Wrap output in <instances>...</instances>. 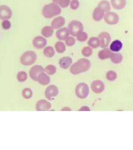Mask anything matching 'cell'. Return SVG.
Masks as SVG:
<instances>
[{"label": "cell", "mask_w": 133, "mask_h": 150, "mask_svg": "<svg viewBox=\"0 0 133 150\" xmlns=\"http://www.w3.org/2000/svg\"><path fill=\"white\" fill-rule=\"evenodd\" d=\"M91 67V62L86 57L78 59L76 62L72 63L69 67V71L72 75H78L83 73L87 72Z\"/></svg>", "instance_id": "6da1fadb"}, {"label": "cell", "mask_w": 133, "mask_h": 150, "mask_svg": "<svg viewBox=\"0 0 133 150\" xmlns=\"http://www.w3.org/2000/svg\"><path fill=\"white\" fill-rule=\"evenodd\" d=\"M62 13V8L55 2H51L44 5L41 9L42 16L45 19H52L59 16Z\"/></svg>", "instance_id": "7a4b0ae2"}, {"label": "cell", "mask_w": 133, "mask_h": 150, "mask_svg": "<svg viewBox=\"0 0 133 150\" xmlns=\"http://www.w3.org/2000/svg\"><path fill=\"white\" fill-rule=\"evenodd\" d=\"M37 53L34 51L27 50L21 55L20 58V62L23 66L29 67V66H32L34 64L37 60Z\"/></svg>", "instance_id": "3957f363"}, {"label": "cell", "mask_w": 133, "mask_h": 150, "mask_svg": "<svg viewBox=\"0 0 133 150\" xmlns=\"http://www.w3.org/2000/svg\"><path fill=\"white\" fill-rule=\"evenodd\" d=\"M75 94L79 99H85L90 94V87L85 82H80L76 86Z\"/></svg>", "instance_id": "277c9868"}, {"label": "cell", "mask_w": 133, "mask_h": 150, "mask_svg": "<svg viewBox=\"0 0 133 150\" xmlns=\"http://www.w3.org/2000/svg\"><path fill=\"white\" fill-rule=\"evenodd\" d=\"M67 28L70 35H72L73 37H76L78 33L82 31V30H84V27L83 23L81 21H76V20L70 21L69 24H68Z\"/></svg>", "instance_id": "5b68a950"}, {"label": "cell", "mask_w": 133, "mask_h": 150, "mask_svg": "<svg viewBox=\"0 0 133 150\" xmlns=\"http://www.w3.org/2000/svg\"><path fill=\"white\" fill-rule=\"evenodd\" d=\"M104 21L108 25H116L120 21L119 15L115 12L109 11L105 13Z\"/></svg>", "instance_id": "8992f818"}, {"label": "cell", "mask_w": 133, "mask_h": 150, "mask_svg": "<svg viewBox=\"0 0 133 150\" xmlns=\"http://www.w3.org/2000/svg\"><path fill=\"white\" fill-rule=\"evenodd\" d=\"M58 93H59L58 88L55 84H50V85L48 84L45 89V91H44L45 98L49 101L53 100L54 98L58 96Z\"/></svg>", "instance_id": "52a82bcc"}, {"label": "cell", "mask_w": 133, "mask_h": 150, "mask_svg": "<svg viewBox=\"0 0 133 150\" xmlns=\"http://www.w3.org/2000/svg\"><path fill=\"white\" fill-rule=\"evenodd\" d=\"M97 37L100 41V47L101 49L108 47L111 42V36L107 31H103L100 33Z\"/></svg>", "instance_id": "ba28073f"}, {"label": "cell", "mask_w": 133, "mask_h": 150, "mask_svg": "<svg viewBox=\"0 0 133 150\" xmlns=\"http://www.w3.org/2000/svg\"><path fill=\"white\" fill-rule=\"evenodd\" d=\"M91 91L95 94H100L105 90V84L101 80H94L90 84Z\"/></svg>", "instance_id": "9c48e42d"}, {"label": "cell", "mask_w": 133, "mask_h": 150, "mask_svg": "<svg viewBox=\"0 0 133 150\" xmlns=\"http://www.w3.org/2000/svg\"><path fill=\"white\" fill-rule=\"evenodd\" d=\"M44 68L41 65H34L29 70L28 75L29 77L34 81H37V77L39 76L41 73L44 72Z\"/></svg>", "instance_id": "30bf717a"}, {"label": "cell", "mask_w": 133, "mask_h": 150, "mask_svg": "<svg viewBox=\"0 0 133 150\" xmlns=\"http://www.w3.org/2000/svg\"><path fill=\"white\" fill-rule=\"evenodd\" d=\"M51 103L48 99H40L35 104V110L37 111H48L51 110Z\"/></svg>", "instance_id": "8fae6325"}, {"label": "cell", "mask_w": 133, "mask_h": 150, "mask_svg": "<svg viewBox=\"0 0 133 150\" xmlns=\"http://www.w3.org/2000/svg\"><path fill=\"white\" fill-rule=\"evenodd\" d=\"M13 16V10L6 5L0 6V20H9Z\"/></svg>", "instance_id": "7c38bea8"}, {"label": "cell", "mask_w": 133, "mask_h": 150, "mask_svg": "<svg viewBox=\"0 0 133 150\" xmlns=\"http://www.w3.org/2000/svg\"><path fill=\"white\" fill-rule=\"evenodd\" d=\"M33 46L36 49H43L45 46H47L48 41L47 38H44L42 35L36 36L32 41Z\"/></svg>", "instance_id": "4fadbf2b"}, {"label": "cell", "mask_w": 133, "mask_h": 150, "mask_svg": "<svg viewBox=\"0 0 133 150\" xmlns=\"http://www.w3.org/2000/svg\"><path fill=\"white\" fill-rule=\"evenodd\" d=\"M105 12L100 7H99L97 6V7L94 8V9L93 10V13H92V18L94 21L96 22H100L102 20H104V17Z\"/></svg>", "instance_id": "5bb4252c"}, {"label": "cell", "mask_w": 133, "mask_h": 150, "mask_svg": "<svg viewBox=\"0 0 133 150\" xmlns=\"http://www.w3.org/2000/svg\"><path fill=\"white\" fill-rule=\"evenodd\" d=\"M65 23V19L62 16H57L52 20L51 23V26L54 30H57L59 28L64 27Z\"/></svg>", "instance_id": "9a60e30c"}, {"label": "cell", "mask_w": 133, "mask_h": 150, "mask_svg": "<svg viewBox=\"0 0 133 150\" xmlns=\"http://www.w3.org/2000/svg\"><path fill=\"white\" fill-rule=\"evenodd\" d=\"M69 35L70 34L69 32V30H68V28H65V27H62V28H59V29H57V30H56L55 32L56 38H57L59 41H63V42H64Z\"/></svg>", "instance_id": "2e32d148"}, {"label": "cell", "mask_w": 133, "mask_h": 150, "mask_svg": "<svg viewBox=\"0 0 133 150\" xmlns=\"http://www.w3.org/2000/svg\"><path fill=\"white\" fill-rule=\"evenodd\" d=\"M73 63L72 59L69 56H63L58 60V64L60 66V67L63 70H67L69 69L71 65Z\"/></svg>", "instance_id": "e0dca14e"}, {"label": "cell", "mask_w": 133, "mask_h": 150, "mask_svg": "<svg viewBox=\"0 0 133 150\" xmlns=\"http://www.w3.org/2000/svg\"><path fill=\"white\" fill-rule=\"evenodd\" d=\"M37 82L38 84H40L41 85H43V86H46V85H48L51 82V77L48 74L44 72L41 73L39 74V76L37 77Z\"/></svg>", "instance_id": "ac0fdd59"}, {"label": "cell", "mask_w": 133, "mask_h": 150, "mask_svg": "<svg viewBox=\"0 0 133 150\" xmlns=\"http://www.w3.org/2000/svg\"><path fill=\"white\" fill-rule=\"evenodd\" d=\"M112 53H113V52L108 47H107V48H104L98 52L97 56L100 60H106V59H110Z\"/></svg>", "instance_id": "d6986e66"}, {"label": "cell", "mask_w": 133, "mask_h": 150, "mask_svg": "<svg viewBox=\"0 0 133 150\" xmlns=\"http://www.w3.org/2000/svg\"><path fill=\"white\" fill-rule=\"evenodd\" d=\"M110 2L112 8L116 10L123 9L127 5V0H111Z\"/></svg>", "instance_id": "ffe728a7"}, {"label": "cell", "mask_w": 133, "mask_h": 150, "mask_svg": "<svg viewBox=\"0 0 133 150\" xmlns=\"http://www.w3.org/2000/svg\"><path fill=\"white\" fill-rule=\"evenodd\" d=\"M123 48V43L121 41L118 39H115L111 42L109 45V49L111 50L113 52H118Z\"/></svg>", "instance_id": "44dd1931"}, {"label": "cell", "mask_w": 133, "mask_h": 150, "mask_svg": "<svg viewBox=\"0 0 133 150\" xmlns=\"http://www.w3.org/2000/svg\"><path fill=\"white\" fill-rule=\"evenodd\" d=\"M41 34L45 38H51L54 35V29L51 25L44 26L42 28L41 30Z\"/></svg>", "instance_id": "7402d4cb"}, {"label": "cell", "mask_w": 133, "mask_h": 150, "mask_svg": "<svg viewBox=\"0 0 133 150\" xmlns=\"http://www.w3.org/2000/svg\"><path fill=\"white\" fill-rule=\"evenodd\" d=\"M54 48H55L56 52L58 54L64 53L66 50V45H65V42L63 41H59V40L55 42Z\"/></svg>", "instance_id": "603a6c76"}, {"label": "cell", "mask_w": 133, "mask_h": 150, "mask_svg": "<svg viewBox=\"0 0 133 150\" xmlns=\"http://www.w3.org/2000/svg\"><path fill=\"white\" fill-rule=\"evenodd\" d=\"M87 45L93 49L99 48L100 47V41H99L98 37L93 36V37L89 38L88 40H87Z\"/></svg>", "instance_id": "cb8c5ba5"}, {"label": "cell", "mask_w": 133, "mask_h": 150, "mask_svg": "<svg viewBox=\"0 0 133 150\" xmlns=\"http://www.w3.org/2000/svg\"><path fill=\"white\" fill-rule=\"evenodd\" d=\"M43 50V55L47 58H52L55 55V48L52 46H45Z\"/></svg>", "instance_id": "d4e9b609"}, {"label": "cell", "mask_w": 133, "mask_h": 150, "mask_svg": "<svg viewBox=\"0 0 133 150\" xmlns=\"http://www.w3.org/2000/svg\"><path fill=\"white\" fill-rule=\"evenodd\" d=\"M110 60L114 64H119L123 60V56L119 52H113L111 54V58H110Z\"/></svg>", "instance_id": "484cf974"}, {"label": "cell", "mask_w": 133, "mask_h": 150, "mask_svg": "<svg viewBox=\"0 0 133 150\" xmlns=\"http://www.w3.org/2000/svg\"><path fill=\"white\" fill-rule=\"evenodd\" d=\"M97 6L99 7H100L105 13L111 11V9L112 8L111 5V2H110L109 1H107V0H101V1L99 2Z\"/></svg>", "instance_id": "4316f807"}, {"label": "cell", "mask_w": 133, "mask_h": 150, "mask_svg": "<svg viewBox=\"0 0 133 150\" xmlns=\"http://www.w3.org/2000/svg\"><path fill=\"white\" fill-rule=\"evenodd\" d=\"M21 94H22V97L24 99H26V100L30 99L33 97V95H34L33 90L31 88H23L22 90Z\"/></svg>", "instance_id": "83f0119b"}, {"label": "cell", "mask_w": 133, "mask_h": 150, "mask_svg": "<svg viewBox=\"0 0 133 150\" xmlns=\"http://www.w3.org/2000/svg\"><path fill=\"white\" fill-rule=\"evenodd\" d=\"M28 74L24 70H21V71H19L16 74V80L17 81L20 82V83H23V82L26 81L28 78Z\"/></svg>", "instance_id": "f1b7e54d"}, {"label": "cell", "mask_w": 133, "mask_h": 150, "mask_svg": "<svg viewBox=\"0 0 133 150\" xmlns=\"http://www.w3.org/2000/svg\"><path fill=\"white\" fill-rule=\"evenodd\" d=\"M75 38H76V41H78V42H84L88 40L89 36H88V34H87L86 31L82 30V31L78 33V34L76 35V36Z\"/></svg>", "instance_id": "f546056e"}, {"label": "cell", "mask_w": 133, "mask_h": 150, "mask_svg": "<svg viewBox=\"0 0 133 150\" xmlns=\"http://www.w3.org/2000/svg\"><path fill=\"white\" fill-rule=\"evenodd\" d=\"M106 79L108 81L113 82L114 81H116L117 78H118V74L117 72H115L114 70H110L108 71H107L106 73Z\"/></svg>", "instance_id": "4dcf8cb0"}, {"label": "cell", "mask_w": 133, "mask_h": 150, "mask_svg": "<svg viewBox=\"0 0 133 150\" xmlns=\"http://www.w3.org/2000/svg\"><path fill=\"white\" fill-rule=\"evenodd\" d=\"M44 72L48 74L49 76H52L57 73V67L53 64H49L44 67Z\"/></svg>", "instance_id": "1f68e13d"}, {"label": "cell", "mask_w": 133, "mask_h": 150, "mask_svg": "<svg viewBox=\"0 0 133 150\" xmlns=\"http://www.w3.org/2000/svg\"><path fill=\"white\" fill-rule=\"evenodd\" d=\"M81 52L83 56L86 57V58H88V57L92 56V54H93V49L91 47L89 46V45H87V46L83 47L82 49Z\"/></svg>", "instance_id": "d6a6232c"}, {"label": "cell", "mask_w": 133, "mask_h": 150, "mask_svg": "<svg viewBox=\"0 0 133 150\" xmlns=\"http://www.w3.org/2000/svg\"><path fill=\"white\" fill-rule=\"evenodd\" d=\"M71 0H52V2L58 5L62 9H65L69 6V3Z\"/></svg>", "instance_id": "836d02e7"}, {"label": "cell", "mask_w": 133, "mask_h": 150, "mask_svg": "<svg viewBox=\"0 0 133 150\" xmlns=\"http://www.w3.org/2000/svg\"><path fill=\"white\" fill-rule=\"evenodd\" d=\"M64 42H65V44L66 46L72 47L75 45L76 42V38L72 36V35H69Z\"/></svg>", "instance_id": "e575fe53"}, {"label": "cell", "mask_w": 133, "mask_h": 150, "mask_svg": "<svg viewBox=\"0 0 133 150\" xmlns=\"http://www.w3.org/2000/svg\"><path fill=\"white\" fill-rule=\"evenodd\" d=\"M79 5L80 3H79V0H71L69 3V7L72 10H76L79 9Z\"/></svg>", "instance_id": "d590c367"}, {"label": "cell", "mask_w": 133, "mask_h": 150, "mask_svg": "<svg viewBox=\"0 0 133 150\" xmlns=\"http://www.w3.org/2000/svg\"><path fill=\"white\" fill-rule=\"evenodd\" d=\"M2 28L3 30H9L12 27V23L9 20H3L2 21Z\"/></svg>", "instance_id": "8d00e7d4"}, {"label": "cell", "mask_w": 133, "mask_h": 150, "mask_svg": "<svg viewBox=\"0 0 133 150\" xmlns=\"http://www.w3.org/2000/svg\"><path fill=\"white\" fill-rule=\"evenodd\" d=\"M78 110L79 111H90V108L89 107L88 105H83Z\"/></svg>", "instance_id": "74e56055"}, {"label": "cell", "mask_w": 133, "mask_h": 150, "mask_svg": "<svg viewBox=\"0 0 133 150\" xmlns=\"http://www.w3.org/2000/svg\"><path fill=\"white\" fill-rule=\"evenodd\" d=\"M61 111H72V109L69 106H64L61 109Z\"/></svg>", "instance_id": "f35d334b"}]
</instances>
